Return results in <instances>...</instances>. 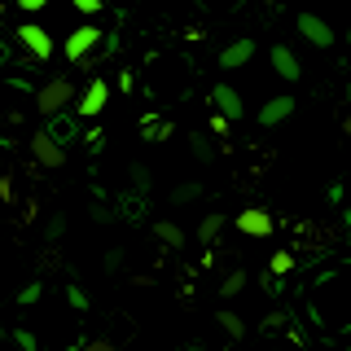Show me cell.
<instances>
[{
	"label": "cell",
	"mask_w": 351,
	"mask_h": 351,
	"mask_svg": "<svg viewBox=\"0 0 351 351\" xmlns=\"http://www.w3.org/2000/svg\"><path fill=\"white\" fill-rule=\"evenodd\" d=\"M128 180H132V193H141V197H145V193H149V180H154V176H149V167L132 162V167H128Z\"/></svg>",
	"instance_id": "20"
},
{
	"label": "cell",
	"mask_w": 351,
	"mask_h": 351,
	"mask_svg": "<svg viewBox=\"0 0 351 351\" xmlns=\"http://www.w3.org/2000/svg\"><path fill=\"white\" fill-rule=\"evenodd\" d=\"M189 145H193V158L197 162H211L215 158V145L206 141V132H189Z\"/></svg>",
	"instance_id": "19"
},
{
	"label": "cell",
	"mask_w": 351,
	"mask_h": 351,
	"mask_svg": "<svg viewBox=\"0 0 351 351\" xmlns=\"http://www.w3.org/2000/svg\"><path fill=\"white\" fill-rule=\"evenodd\" d=\"M294 106H299V101H294L290 93H281V97H272V101H263V110L255 114V123L259 128H277V123H285V119L294 114Z\"/></svg>",
	"instance_id": "11"
},
{
	"label": "cell",
	"mask_w": 351,
	"mask_h": 351,
	"mask_svg": "<svg viewBox=\"0 0 351 351\" xmlns=\"http://www.w3.org/2000/svg\"><path fill=\"white\" fill-rule=\"evenodd\" d=\"M224 224H228V219L219 215V211H211V215L202 219V224H197V241H206V246H211V241L219 237V228H224Z\"/></svg>",
	"instance_id": "18"
},
{
	"label": "cell",
	"mask_w": 351,
	"mask_h": 351,
	"mask_svg": "<svg viewBox=\"0 0 351 351\" xmlns=\"http://www.w3.org/2000/svg\"><path fill=\"white\" fill-rule=\"evenodd\" d=\"M66 233V215H49V224H44V237L49 241H58Z\"/></svg>",
	"instance_id": "26"
},
{
	"label": "cell",
	"mask_w": 351,
	"mask_h": 351,
	"mask_svg": "<svg viewBox=\"0 0 351 351\" xmlns=\"http://www.w3.org/2000/svg\"><path fill=\"white\" fill-rule=\"evenodd\" d=\"M71 9H75V14H84V18H97L106 9V0H71Z\"/></svg>",
	"instance_id": "25"
},
{
	"label": "cell",
	"mask_w": 351,
	"mask_h": 351,
	"mask_svg": "<svg viewBox=\"0 0 351 351\" xmlns=\"http://www.w3.org/2000/svg\"><path fill=\"white\" fill-rule=\"evenodd\" d=\"M14 36H18L22 53H27L31 62H49V58H53V36H49L44 27H36V22H22Z\"/></svg>",
	"instance_id": "5"
},
{
	"label": "cell",
	"mask_w": 351,
	"mask_h": 351,
	"mask_svg": "<svg viewBox=\"0 0 351 351\" xmlns=\"http://www.w3.org/2000/svg\"><path fill=\"white\" fill-rule=\"evenodd\" d=\"M101 268H106V272H119V268H123V250H106Z\"/></svg>",
	"instance_id": "30"
},
{
	"label": "cell",
	"mask_w": 351,
	"mask_h": 351,
	"mask_svg": "<svg viewBox=\"0 0 351 351\" xmlns=\"http://www.w3.org/2000/svg\"><path fill=\"white\" fill-rule=\"evenodd\" d=\"M290 268H294V259L285 255V250H277V255L268 259V272H272V277H285V272H290Z\"/></svg>",
	"instance_id": "23"
},
{
	"label": "cell",
	"mask_w": 351,
	"mask_h": 351,
	"mask_svg": "<svg viewBox=\"0 0 351 351\" xmlns=\"http://www.w3.org/2000/svg\"><path fill=\"white\" fill-rule=\"evenodd\" d=\"M303 5H307V0H303Z\"/></svg>",
	"instance_id": "36"
},
{
	"label": "cell",
	"mask_w": 351,
	"mask_h": 351,
	"mask_svg": "<svg viewBox=\"0 0 351 351\" xmlns=\"http://www.w3.org/2000/svg\"><path fill=\"white\" fill-rule=\"evenodd\" d=\"M197 197H202V184L184 180V184H176V189H171V206H189V202H197Z\"/></svg>",
	"instance_id": "17"
},
{
	"label": "cell",
	"mask_w": 351,
	"mask_h": 351,
	"mask_svg": "<svg viewBox=\"0 0 351 351\" xmlns=\"http://www.w3.org/2000/svg\"><path fill=\"white\" fill-rule=\"evenodd\" d=\"M40 294H44V285H40V281L22 285V290H18V307H31V303H40Z\"/></svg>",
	"instance_id": "22"
},
{
	"label": "cell",
	"mask_w": 351,
	"mask_h": 351,
	"mask_svg": "<svg viewBox=\"0 0 351 351\" xmlns=\"http://www.w3.org/2000/svg\"><path fill=\"white\" fill-rule=\"evenodd\" d=\"M246 285H250V272H246V268H233L224 281H219V299H237Z\"/></svg>",
	"instance_id": "16"
},
{
	"label": "cell",
	"mask_w": 351,
	"mask_h": 351,
	"mask_svg": "<svg viewBox=\"0 0 351 351\" xmlns=\"http://www.w3.org/2000/svg\"><path fill=\"white\" fill-rule=\"evenodd\" d=\"M250 58H255V40H228L224 49H219V58H215V66L219 71H237V66H246Z\"/></svg>",
	"instance_id": "10"
},
{
	"label": "cell",
	"mask_w": 351,
	"mask_h": 351,
	"mask_svg": "<svg viewBox=\"0 0 351 351\" xmlns=\"http://www.w3.org/2000/svg\"><path fill=\"white\" fill-rule=\"evenodd\" d=\"M66 303H71L75 312H88V307H93V299L84 294V285H66Z\"/></svg>",
	"instance_id": "21"
},
{
	"label": "cell",
	"mask_w": 351,
	"mask_h": 351,
	"mask_svg": "<svg viewBox=\"0 0 351 351\" xmlns=\"http://www.w3.org/2000/svg\"><path fill=\"white\" fill-rule=\"evenodd\" d=\"M80 101V93H75V80H66V75H53V80H44L36 88V110L44 119H58L66 110H75Z\"/></svg>",
	"instance_id": "1"
},
{
	"label": "cell",
	"mask_w": 351,
	"mask_h": 351,
	"mask_svg": "<svg viewBox=\"0 0 351 351\" xmlns=\"http://www.w3.org/2000/svg\"><path fill=\"white\" fill-rule=\"evenodd\" d=\"M9 338H14V343H18V351H40V343H36V334H31V329H14V334H9Z\"/></svg>",
	"instance_id": "24"
},
{
	"label": "cell",
	"mask_w": 351,
	"mask_h": 351,
	"mask_svg": "<svg viewBox=\"0 0 351 351\" xmlns=\"http://www.w3.org/2000/svg\"><path fill=\"white\" fill-rule=\"evenodd\" d=\"M294 31H299V36L312 44V49H334V27H329L325 18H316L312 9H299V18H294Z\"/></svg>",
	"instance_id": "3"
},
{
	"label": "cell",
	"mask_w": 351,
	"mask_h": 351,
	"mask_svg": "<svg viewBox=\"0 0 351 351\" xmlns=\"http://www.w3.org/2000/svg\"><path fill=\"white\" fill-rule=\"evenodd\" d=\"M106 101H110V84H106V75H93V80L84 84V93H80V101H75V114L84 119H97L106 110Z\"/></svg>",
	"instance_id": "4"
},
{
	"label": "cell",
	"mask_w": 351,
	"mask_h": 351,
	"mask_svg": "<svg viewBox=\"0 0 351 351\" xmlns=\"http://www.w3.org/2000/svg\"><path fill=\"white\" fill-rule=\"evenodd\" d=\"M176 132V123L171 119H158V114H141V136L149 141V145H162V141H167Z\"/></svg>",
	"instance_id": "13"
},
{
	"label": "cell",
	"mask_w": 351,
	"mask_h": 351,
	"mask_svg": "<svg viewBox=\"0 0 351 351\" xmlns=\"http://www.w3.org/2000/svg\"><path fill=\"white\" fill-rule=\"evenodd\" d=\"M119 88H123V93H132V88H136V75L123 71V75H119Z\"/></svg>",
	"instance_id": "33"
},
{
	"label": "cell",
	"mask_w": 351,
	"mask_h": 351,
	"mask_svg": "<svg viewBox=\"0 0 351 351\" xmlns=\"http://www.w3.org/2000/svg\"><path fill=\"white\" fill-rule=\"evenodd\" d=\"M154 237H158L162 246H171V250H180V246H184V228H180V224H171V219H154Z\"/></svg>",
	"instance_id": "15"
},
{
	"label": "cell",
	"mask_w": 351,
	"mask_h": 351,
	"mask_svg": "<svg viewBox=\"0 0 351 351\" xmlns=\"http://www.w3.org/2000/svg\"><path fill=\"white\" fill-rule=\"evenodd\" d=\"M233 224H237L246 237H272V228H277V224H272V215L263 211V206H246V211H241Z\"/></svg>",
	"instance_id": "12"
},
{
	"label": "cell",
	"mask_w": 351,
	"mask_h": 351,
	"mask_svg": "<svg viewBox=\"0 0 351 351\" xmlns=\"http://www.w3.org/2000/svg\"><path fill=\"white\" fill-rule=\"evenodd\" d=\"M31 158H36V167H44V171H58L66 162V145H58V141L49 136V128H40L36 136H31Z\"/></svg>",
	"instance_id": "6"
},
{
	"label": "cell",
	"mask_w": 351,
	"mask_h": 351,
	"mask_svg": "<svg viewBox=\"0 0 351 351\" xmlns=\"http://www.w3.org/2000/svg\"><path fill=\"white\" fill-rule=\"evenodd\" d=\"M285 325V312H268V321H263V329H281Z\"/></svg>",
	"instance_id": "32"
},
{
	"label": "cell",
	"mask_w": 351,
	"mask_h": 351,
	"mask_svg": "<svg viewBox=\"0 0 351 351\" xmlns=\"http://www.w3.org/2000/svg\"><path fill=\"white\" fill-rule=\"evenodd\" d=\"M325 197H329V206H343V202H347V180L329 184V189H325Z\"/></svg>",
	"instance_id": "27"
},
{
	"label": "cell",
	"mask_w": 351,
	"mask_h": 351,
	"mask_svg": "<svg viewBox=\"0 0 351 351\" xmlns=\"http://www.w3.org/2000/svg\"><path fill=\"white\" fill-rule=\"evenodd\" d=\"M44 128H49V136L58 141V145H66V149H71L75 141H84V136H88L84 119L75 114V110H66V114H58V119H44Z\"/></svg>",
	"instance_id": "7"
},
{
	"label": "cell",
	"mask_w": 351,
	"mask_h": 351,
	"mask_svg": "<svg viewBox=\"0 0 351 351\" xmlns=\"http://www.w3.org/2000/svg\"><path fill=\"white\" fill-rule=\"evenodd\" d=\"M347 44H351V27H347Z\"/></svg>",
	"instance_id": "34"
},
{
	"label": "cell",
	"mask_w": 351,
	"mask_h": 351,
	"mask_svg": "<svg viewBox=\"0 0 351 351\" xmlns=\"http://www.w3.org/2000/svg\"><path fill=\"white\" fill-rule=\"evenodd\" d=\"M84 141H88V154H101V145H106V132H101V128H88V136H84Z\"/></svg>",
	"instance_id": "28"
},
{
	"label": "cell",
	"mask_w": 351,
	"mask_h": 351,
	"mask_svg": "<svg viewBox=\"0 0 351 351\" xmlns=\"http://www.w3.org/2000/svg\"><path fill=\"white\" fill-rule=\"evenodd\" d=\"M211 110L215 114H228L237 123V119H246V97H241L233 84L219 80V84H211Z\"/></svg>",
	"instance_id": "8"
},
{
	"label": "cell",
	"mask_w": 351,
	"mask_h": 351,
	"mask_svg": "<svg viewBox=\"0 0 351 351\" xmlns=\"http://www.w3.org/2000/svg\"><path fill=\"white\" fill-rule=\"evenodd\" d=\"M228 351H233V347H228Z\"/></svg>",
	"instance_id": "35"
},
{
	"label": "cell",
	"mask_w": 351,
	"mask_h": 351,
	"mask_svg": "<svg viewBox=\"0 0 351 351\" xmlns=\"http://www.w3.org/2000/svg\"><path fill=\"white\" fill-rule=\"evenodd\" d=\"M215 325L224 329V334L233 338V343H241V338H246V321H241L233 307H219V312H215Z\"/></svg>",
	"instance_id": "14"
},
{
	"label": "cell",
	"mask_w": 351,
	"mask_h": 351,
	"mask_svg": "<svg viewBox=\"0 0 351 351\" xmlns=\"http://www.w3.org/2000/svg\"><path fill=\"white\" fill-rule=\"evenodd\" d=\"M97 44H106V31L97 27V22H84V27H75L71 36H66V44H62V53H66V62L84 66L88 58H93V49H97Z\"/></svg>",
	"instance_id": "2"
},
{
	"label": "cell",
	"mask_w": 351,
	"mask_h": 351,
	"mask_svg": "<svg viewBox=\"0 0 351 351\" xmlns=\"http://www.w3.org/2000/svg\"><path fill=\"white\" fill-rule=\"evenodd\" d=\"M268 62H272V71H277L285 84L303 80V62H299V53H294L290 44H272V49H268Z\"/></svg>",
	"instance_id": "9"
},
{
	"label": "cell",
	"mask_w": 351,
	"mask_h": 351,
	"mask_svg": "<svg viewBox=\"0 0 351 351\" xmlns=\"http://www.w3.org/2000/svg\"><path fill=\"white\" fill-rule=\"evenodd\" d=\"M53 0H14V9H22V14H40V9H49Z\"/></svg>",
	"instance_id": "29"
},
{
	"label": "cell",
	"mask_w": 351,
	"mask_h": 351,
	"mask_svg": "<svg viewBox=\"0 0 351 351\" xmlns=\"http://www.w3.org/2000/svg\"><path fill=\"white\" fill-rule=\"evenodd\" d=\"M228 128H233V119H228V114H211V136H224Z\"/></svg>",
	"instance_id": "31"
}]
</instances>
